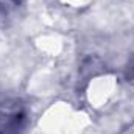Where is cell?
Listing matches in <instances>:
<instances>
[{
    "label": "cell",
    "mask_w": 134,
    "mask_h": 134,
    "mask_svg": "<svg viewBox=\"0 0 134 134\" xmlns=\"http://www.w3.org/2000/svg\"><path fill=\"white\" fill-rule=\"evenodd\" d=\"M27 125V106L17 98L0 100V134H22Z\"/></svg>",
    "instance_id": "6da1fadb"
}]
</instances>
